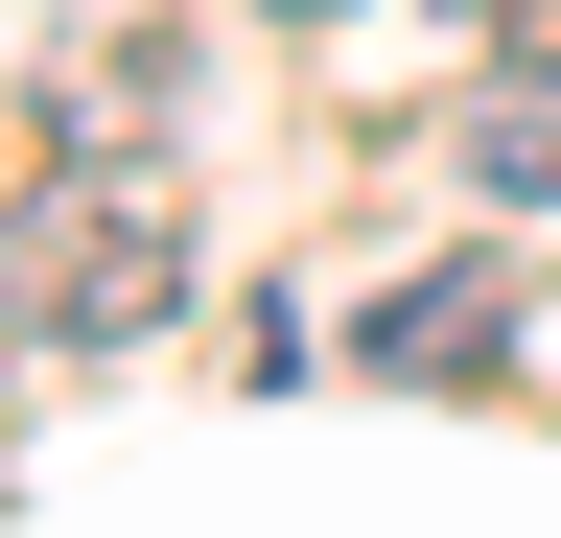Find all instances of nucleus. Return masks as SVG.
Listing matches in <instances>:
<instances>
[{
  "instance_id": "1",
  "label": "nucleus",
  "mask_w": 561,
  "mask_h": 538,
  "mask_svg": "<svg viewBox=\"0 0 561 538\" xmlns=\"http://www.w3.org/2000/svg\"><path fill=\"white\" fill-rule=\"evenodd\" d=\"M187 282V211L140 164H47L24 211H0V328H47V352H117V328H164Z\"/></svg>"
},
{
  "instance_id": "2",
  "label": "nucleus",
  "mask_w": 561,
  "mask_h": 538,
  "mask_svg": "<svg viewBox=\"0 0 561 538\" xmlns=\"http://www.w3.org/2000/svg\"><path fill=\"white\" fill-rule=\"evenodd\" d=\"M351 352H375V375H421V398H468V375H515V282H468V257H445V282H398Z\"/></svg>"
},
{
  "instance_id": "3",
  "label": "nucleus",
  "mask_w": 561,
  "mask_h": 538,
  "mask_svg": "<svg viewBox=\"0 0 561 538\" xmlns=\"http://www.w3.org/2000/svg\"><path fill=\"white\" fill-rule=\"evenodd\" d=\"M468 164L515 187V211H561V94H491V117H468Z\"/></svg>"
},
{
  "instance_id": "4",
  "label": "nucleus",
  "mask_w": 561,
  "mask_h": 538,
  "mask_svg": "<svg viewBox=\"0 0 561 538\" xmlns=\"http://www.w3.org/2000/svg\"><path fill=\"white\" fill-rule=\"evenodd\" d=\"M257 24H328V0H257Z\"/></svg>"
}]
</instances>
